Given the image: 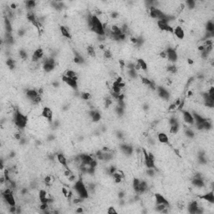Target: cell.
I'll return each instance as SVG.
<instances>
[{
    "label": "cell",
    "mask_w": 214,
    "mask_h": 214,
    "mask_svg": "<svg viewBox=\"0 0 214 214\" xmlns=\"http://www.w3.org/2000/svg\"><path fill=\"white\" fill-rule=\"evenodd\" d=\"M88 25L91 29L93 32H95L96 34L100 36H104L106 32H105V27L102 24V22L100 20V18L96 15H89L88 17Z\"/></svg>",
    "instance_id": "cell-1"
},
{
    "label": "cell",
    "mask_w": 214,
    "mask_h": 214,
    "mask_svg": "<svg viewBox=\"0 0 214 214\" xmlns=\"http://www.w3.org/2000/svg\"><path fill=\"white\" fill-rule=\"evenodd\" d=\"M74 189L76 191L78 197H81L82 199H86L89 197V192L87 187H85V183L82 181V179L80 178L79 180L74 182Z\"/></svg>",
    "instance_id": "cell-2"
},
{
    "label": "cell",
    "mask_w": 214,
    "mask_h": 214,
    "mask_svg": "<svg viewBox=\"0 0 214 214\" xmlns=\"http://www.w3.org/2000/svg\"><path fill=\"white\" fill-rule=\"evenodd\" d=\"M28 122V117L24 114H22L21 112L17 110L14 114V123L15 126L19 129H24L27 125Z\"/></svg>",
    "instance_id": "cell-3"
},
{
    "label": "cell",
    "mask_w": 214,
    "mask_h": 214,
    "mask_svg": "<svg viewBox=\"0 0 214 214\" xmlns=\"http://www.w3.org/2000/svg\"><path fill=\"white\" fill-rule=\"evenodd\" d=\"M13 190L11 188H8L6 187V189L2 192L3 198L4 199V201L7 202V204H9V206H16V202L15 198L13 197Z\"/></svg>",
    "instance_id": "cell-4"
},
{
    "label": "cell",
    "mask_w": 214,
    "mask_h": 214,
    "mask_svg": "<svg viewBox=\"0 0 214 214\" xmlns=\"http://www.w3.org/2000/svg\"><path fill=\"white\" fill-rule=\"evenodd\" d=\"M143 151V156H144V160H145V164L147 168H153L156 169V165H155V157L152 153H148L146 151L145 148L142 149Z\"/></svg>",
    "instance_id": "cell-5"
},
{
    "label": "cell",
    "mask_w": 214,
    "mask_h": 214,
    "mask_svg": "<svg viewBox=\"0 0 214 214\" xmlns=\"http://www.w3.org/2000/svg\"><path fill=\"white\" fill-rule=\"evenodd\" d=\"M55 66V60L53 58H48L46 59L44 62L43 65V69L45 72H51L52 70L54 69Z\"/></svg>",
    "instance_id": "cell-6"
},
{
    "label": "cell",
    "mask_w": 214,
    "mask_h": 214,
    "mask_svg": "<svg viewBox=\"0 0 214 214\" xmlns=\"http://www.w3.org/2000/svg\"><path fill=\"white\" fill-rule=\"evenodd\" d=\"M157 25H158V27L161 30L173 33L174 29L172 28L171 25H169L168 22L165 21V20H158L157 21Z\"/></svg>",
    "instance_id": "cell-7"
},
{
    "label": "cell",
    "mask_w": 214,
    "mask_h": 214,
    "mask_svg": "<svg viewBox=\"0 0 214 214\" xmlns=\"http://www.w3.org/2000/svg\"><path fill=\"white\" fill-rule=\"evenodd\" d=\"M41 115L44 119H46L49 122L53 121V111L50 107H44L42 111H41Z\"/></svg>",
    "instance_id": "cell-8"
},
{
    "label": "cell",
    "mask_w": 214,
    "mask_h": 214,
    "mask_svg": "<svg viewBox=\"0 0 214 214\" xmlns=\"http://www.w3.org/2000/svg\"><path fill=\"white\" fill-rule=\"evenodd\" d=\"M166 54H167V58L169 61L171 62H176L177 60V53L176 51L172 48H167V50H166Z\"/></svg>",
    "instance_id": "cell-9"
},
{
    "label": "cell",
    "mask_w": 214,
    "mask_h": 214,
    "mask_svg": "<svg viewBox=\"0 0 214 214\" xmlns=\"http://www.w3.org/2000/svg\"><path fill=\"white\" fill-rule=\"evenodd\" d=\"M162 13H163L161 12L160 9H157L156 7H154V6L149 7V14H150V16H151V18H156V19H159V18L161 17V15Z\"/></svg>",
    "instance_id": "cell-10"
},
{
    "label": "cell",
    "mask_w": 214,
    "mask_h": 214,
    "mask_svg": "<svg viewBox=\"0 0 214 214\" xmlns=\"http://www.w3.org/2000/svg\"><path fill=\"white\" fill-rule=\"evenodd\" d=\"M44 50H42L41 48H39V49H37V50H34V52H33V56H32V61L33 63H36V62H38L39 59H41L43 57H44Z\"/></svg>",
    "instance_id": "cell-11"
},
{
    "label": "cell",
    "mask_w": 214,
    "mask_h": 214,
    "mask_svg": "<svg viewBox=\"0 0 214 214\" xmlns=\"http://www.w3.org/2000/svg\"><path fill=\"white\" fill-rule=\"evenodd\" d=\"M62 80L65 82V84H67L70 87H72L73 89H77L78 87V84H77V80H74V79L72 78H69L66 75H63L62 76Z\"/></svg>",
    "instance_id": "cell-12"
},
{
    "label": "cell",
    "mask_w": 214,
    "mask_h": 214,
    "mask_svg": "<svg viewBox=\"0 0 214 214\" xmlns=\"http://www.w3.org/2000/svg\"><path fill=\"white\" fill-rule=\"evenodd\" d=\"M155 201H156V204H165L167 206H170V204H169L168 201L162 195H161L159 193H156L155 194Z\"/></svg>",
    "instance_id": "cell-13"
},
{
    "label": "cell",
    "mask_w": 214,
    "mask_h": 214,
    "mask_svg": "<svg viewBox=\"0 0 214 214\" xmlns=\"http://www.w3.org/2000/svg\"><path fill=\"white\" fill-rule=\"evenodd\" d=\"M182 115H183V120L185 121V122H187V124H190V125H193L194 124L193 116L189 111H182Z\"/></svg>",
    "instance_id": "cell-14"
},
{
    "label": "cell",
    "mask_w": 214,
    "mask_h": 214,
    "mask_svg": "<svg viewBox=\"0 0 214 214\" xmlns=\"http://www.w3.org/2000/svg\"><path fill=\"white\" fill-rule=\"evenodd\" d=\"M26 95H27L28 98L33 102V101L37 97L40 95V94H39V91H37L36 89H28V91H26Z\"/></svg>",
    "instance_id": "cell-15"
},
{
    "label": "cell",
    "mask_w": 214,
    "mask_h": 214,
    "mask_svg": "<svg viewBox=\"0 0 214 214\" xmlns=\"http://www.w3.org/2000/svg\"><path fill=\"white\" fill-rule=\"evenodd\" d=\"M199 198L202 199L208 202H210V203H214V195H213V191H209V192L206 193L202 196H199Z\"/></svg>",
    "instance_id": "cell-16"
},
{
    "label": "cell",
    "mask_w": 214,
    "mask_h": 214,
    "mask_svg": "<svg viewBox=\"0 0 214 214\" xmlns=\"http://www.w3.org/2000/svg\"><path fill=\"white\" fill-rule=\"evenodd\" d=\"M56 158H57V161H59V163L62 165V166L65 167V169H68V163H67V159L65 156V155L62 153H58L56 155Z\"/></svg>",
    "instance_id": "cell-17"
},
{
    "label": "cell",
    "mask_w": 214,
    "mask_h": 214,
    "mask_svg": "<svg viewBox=\"0 0 214 214\" xmlns=\"http://www.w3.org/2000/svg\"><path fill=\"white\" fill-rule=\"evenodd\" d=\"M173 33L176 35V37L179 39H183L184 37H185V33H184L183 29L181 27V26H176V27L174 29Z\"/></svg>",
    "instance_id": "cell-18"
},
{
    "label": "cell",
    "mask_w": 214,
    "mask_h": 214,
    "mask_svg": "<svg viewBox=\"0 0 214 214\" xmlns=\"http://www.w3.org/2000/svg\"><path fill=\"white\" fill-rule=\"evenodd\" d=\"M157 91H158V95H159V96L161 97V99H163V100H168L169 99V93H168V91H167L166 89L165 88H163V87H158L157 88Z\"/></svg>",
    "instance_id": "cell-19"
},
{
    "label": "cell",
    "mask_w": 214,
    "mask_h": 214,
    "mask_svg": "<svg viewBox=\"0 0 214 214\" xmlns=\"http://www.w3.org/2000/svg\"><path fill=\"white\" fill-rule=\"evenodd\" d=\"M121 150L125 154H126V155H131L133 152V147L131 146L127 145V144L121 145Z\"/></svg>",
    "instance_id": "cell-20"
},
{
    "label": "cell",
    "mask_w": 214,
    "mask_h": 214,
    "mask_svg": "<svg viewBox=\"0 0 214 214\" xmlns=\"http://www.w3.org/2000/svg\"><path fill=\"white\" fill-rule=\"evenodd\" d=\"M199 208V206H198V203H197V202L196 201H192V202H191L189 205H188V212L190 213H192V214H195L197 212V208Z\"/></svg>",
    "instance_id": "cell-21"
},
{
    "label": "cell",
    "mask_w": 214,
    "mask_h": 214,
    "mask_svg": "<svg viewBox=\"0 0 214 214\" xmlns=\"http://www.w3.org/2000/svg\"><path fill=\"white\" fill-rule=\"evenodd\" d=\"M157 138H158V141L162 144H167L169 141L168 136L164 132H160L157 136Z\"/></svg>",
    "instance_id": "cell-22"
},
{
    "label": "cell",
    "mask_w": 214,
    "mask_h": 214,
    "mask_svg": "<svg viewBox=\"0 0 214 214\" xmlns=\"http://www.w3.org/2000/svg\"><path fill=\"white\" fill-rule=\"evenodd\" d=\"M112 176H113L114 181L116 183H121L122 182V180H123V177H124V174L121 171H115Z\"/></svg>",
    "instance_id": "cell-23"
},
{
    "label": "cell",
    "mask_w": 214,
    "mask_h": 214,
    "mask_svg": "<svg viewBox=\"0 0 214 214\" xmlns=\"http://www.w3.org/2000/svg\"><path fill=\"white\" fill-rule=\"evenodd\" d=\"M192 184L195 187H205V183H204V181L202 178H193Z\"/></svg>",
    "instance_id": "cell-24"
},
{
    "label": "cell",
    "mask_w": 214,
    "mask_h": 214,
    "mask_svg": "<svg viewBox=\"0 0 214 214\" xmlns=\"http://www.w3.org/2000/svg\"><path fill=\"white\" fill-rule=\"evenodd\" d=\"M60 32L64 37H65L67 39H71V34L69 31V29L66 27H65V26H60Z\"/></svg>",
    "instance_id": "cell-25"
},
{
    "label": "cell",
    "mask_w": 214,
    "mask_h": 214,
    "mask_svg": "<svg viewBox=\"0 0 214 214\" xmlns=\"http://www.w3.org/2000/svg\"><path fill=\"white\" fill-rule=\"evenodd\" d=\"M136 62L139 64V65H140V66H141V70H144V71H146V70H147V64L146 63V61L144 60V59H137Z\"/></svg>",
    "instance_id": "cell-26"
},
{
    "label": "cell",
    "mask_w": 214,
    "mask_h": 214,
    "mask_svg": "<svg viewBox=\"0 0 214 214\" xmlns=\"http://www.w3.org/2000/svg\"><path fill=\"white\" fill-rule=\"evenodd\" d=\"M179 129H180V124L179 123H176L175 125H171V127H170V132L171 134H176L179 131Z\"/></svg>",
    "instance_id": "cell-27"
},
{
    "label": "cell",
    "mask_w": 214,
    "mask_h": 214,
    "mask_svg": "<svg viewBox=\"0 0 214 214\" xmlns=\"http://www.w3.org/2000/svg\"><path fill=\"white\" fill-rule=\"evenodd\" d=\"M206 29L208 33H213V32H214V24L212 23V21L208 22V24H206Z\"/></svg>",
    "instance_id": "cell-28"
},
{
    "label": "cell",
    "mask_w": 214,
    "mask_h": 214,
    "mask_svg": "<svg viewBox=\"0 0 214 214\" xmlns=\"http://www.w3.org/2000/svg\"><path fill=\"white\" fill-rule=\"evenodd\" d=\"M25 4H26V8H27L29 10H31V9L35 8L36 2L35 1H33V0H29V1H27V2L25 3Z\"/></svg>",
    "instance_id": "cell-29"
},
{
    "label": "cell",
    "mask_w": 214,
    "mask_h": 214,
    "mask_svg": "<svg viewBox=\"0 0 214 214\" xmlns=\"http://www.w3.org/2000/svg\"><path fill=\"white\" fill-rule=\"evenodd\" d=\"M65 75H66L67 77H69V78H72V79H74V80H77V74L76 73L74 72V71L73 70H67L66 72H65Z\"/></svg>",
    "instance_id": "cell-30"
},
{
    "label": "cell",
    "mask_w": 214,
    "mask_h": 214,
    "mask_svg": "<svg viewBox=\"0 0 214 214\" xmlns=\"http://www.w3.org/2000/svg\"><path fill=\"white\" fill-rule=\"evenodd\" d=\"M202 126H203V130H208L210 129H212V122L209 121V120L206 119V121L202 123Z\"/></svg>",
    "instance_id": "cell-31"
},
{
    "label": "cell",
    "mask_w": 214,
    "mask_h": 214,
    "mask_svg": "<svg viewBox=\"0 0 214 214\" xmlns=\"http://www.w3.org/2000/svg\"><path fill=\"white\" fill-rule=\"evenodd\" d=\"M6 65L10 70H13L15 68V61L13 59H8L6 61Z\"/></svg>",
    "instance_id": "cell-32"
},
{
    "label": "cell",
    "mask_w": 214,
    "mask_h": 214,
    "mask_svg": "<svg viewBox=\"0 0 214 214\" xmlns=\"http://www.w3.org/2000/svg\"><path fill=\"white\" fill-rule=\"evenodd\" d=\"M92 119V121L94 122H98L99 121H100V119H101V115L99 111H95V113L94 114V115L91 117Z\"/></svg>",
    "instance_id": "cell-33"
},
{
    "label": "cell",
    "mask_w": 214,
    "mask_h": 214,
    "mask_svg": "<svg viewBox=\"0 0 214 214\" xmlns=\"http://www.w3.org/2000/svg\"><path fill=\"white\" fill-rule=\"evenodd\" d=\"M87 53L89 56H91V57H94V56H95V48L91 45H89L87 47Z\"/></svg>",
    "instance_id": "cell-34"
},
{
    "label": "cell",
    "mask_w": 214,
    "mask_h": 214,
    "mask_svg": "<svg viewBox=\"0 0 214 214\" xmlns=\"http://www.w3.org/2000/svg\"><path fill=\"white\" fill-rule=\"evenodd\" d=\"M167 71L168 72H170L171 74H176V72H177V67H176V65H169L167 66Z\"/></svg>",
    "instance_id": "cell-35"
},
{
    "label": "cell",
    "mask_w": 214,
    "mask_h": 214,
    "mask_svg": "<svg viewBox=\"0 0 214 214\" xmlns=\"http://www.w3.org/2000/svg\"><path fill=\"white\" fill-rule=\"evenodd\" d=\"M104 58L106 59H110L112 58V53H111V51L110 50H106L104 51Z\"/></svg>",
    "instance_id": "cell-36"
},
{
    "label": "cell",
    "mask_w": 214,
    "mask_h": 214,
    "mask_svg": "<svg viewBox=\"0 0 214 214\" xmlns=\"http://www.w3.org/2000/svg\"><path fill=\"white\" fill-rule=\"evenodd\" d=\"M128 75L132 79H136L138 74L136 70H128Z\"/></svg>",
    "instance_id": "cell-37"
},
{
    "label": "cell",
    "mask_w": 214,
    "mask_h": 214,
    "mask_svg": "<svg viewBox=\"0 0 214 214\" xmlns=\"http://www.w3.org/2000/svg\"><path fill=\"white\" fill-rule=\"evenodd\" d=\"M187 3V5L188 6V8L190 9H192L195 8V5H196V3H195V1H193V0H187V1L186 2Z\"/></svg>",
    "instance_id": "cell-38"
},
{
    "label": "cell",
    "mask_w": 214,
    "mask_h": 214,
    "mask_svg": "<svg viewBox=\"0 0 214 214\" xmlns=\"http://www.w3.org/2000/svg\"><path fill=\"white\" fill-rule=\"evenodd\" d=\"M186 135H187V137H189V138H193L194 136H195V133H194V131L191 130V129H187L186 130Z\"/></svg>",
    "instance_id": "cell-39"
},
{
    "label": "cell",
    "mask_w": 214,
    "mask_h": 214,
    "mask_svg": "<svg viewBox=\"0 0 214 214\" xmlns=\"http://www.w3.org/2000/svg\"><path fill=\"white\" fill-rule=\"evenodd\" d=\"M19 57L22 59H24V60H25V59L28 58V54H27V53H26V51L24 50H19Z\"/></svg>",
    "instance_id": "cell-40"
},
{
    "label": "cell",
    "mask_w": 214,
    "mask_h": 214,
    "mask_svg": "<svg viewBox=\"0 0 214 214\" xmlns=\"http://www.w3.org/2000/svg\"><path fill=\"white\" fill-rule=\"evenodd\" d=\"M81 99L84 100H88L89 98H91V94L88 92H83L81 94Z\"/></svg>",
    "instance_id": "cell-41"
},
{
    "label": "cell",
    "mask_w": 214,
    "mask_h": 214,
    "mask_svg": "<svg viewBox=\"0 0 214 214\" xmlns=\"http://www.w3.org/2000/svg\"><path fill=\"white\" fill-rule=\"evenodd\" d=\"M141 82H142V83H143L145 85L149 86L150 85H151V80H150L149 79L146 78V77H141Z\"/></svg>",
    "instance_id": "cell-42"
},
{
    "label": "cell",
    "mask_w": 214,
    "mask_h": 214,
    "mask_svg": "<svg viewBox=\"0 0 214 214\" xmlns=\"http://www.w3.org/2000/svg\"><path fill=\"white\" fill-rule=\"evenodd\" d=\"M146 174H147L148 176H154L156 174V172H155V171H154L153 168H148V170L146 171Z\"/></svg>",
    "instance_id": "cell-43"
},
{
    "label": "cell",
    "mask_w": 214,
    "mask_h": 214,
    "mask_svg": "<svg viewBox=\"0 0 214 214\" xmlns=\"http://www.w3.org/2000/svg\"><path fill=\"white\" fill-rule=\"evenodd\" d=\"M52 182V177L50 176H47L45 178H44V182H45L47 185H50Z\"/></svg>",
    "instance_id": "cell-44"
},
{
    "label": "cell",
    "mask_w": 214,
    "mask_h": 214,
    "mask_svg": "<svg viewBox=\"0 0 214 214\" xmlns=\"http://www.w3.org/2000/svg\"><path fill=\"white\" fill-rule=\"evenodd\" d=\"M107 213H109V214H114V213H117V212L115 211V209L113 208V206H111V208H109V209L107 210Z\"/></svg>",
    "instance_id": "cell-45"
},
{
    "label": "cell",
    "mask_w": 214,
    "mask_h": 214,
    "mask_svg": "<svg viewBox=\"0 0 214 214\" xmlns=\"http://www.w3.org/2000/svg\"><path fill=\"white\" fill-rule=\"evenodd\" d=\"M105 103H106V106L109 107L112 104V100L111 98H107L106 100H105Z\"/></svg>",
    "instance_id": "cell-46"
},
{
    "label": "cell",
    "mask_w": 214,
    "mask_h": 214,
    "mask_svg": "<svg viewBox=\"0 0 214 214\" xmlns=\"http://www.w3.org/2000/svg\"><path fill=\"white\" fill-rule=\"evenodd\" d=\"M130 41H131V43H133L134 44H136H136L138 42V38H136V37H132V38L130 39Z\"/></svg>",
    "instance_id": "cell-47"
},
{
    "label": "cell",
    "mask_w": 214,
    "mask_h": 214,
    "mask_svg": "<svg viewBox=\"0 0 214 214\" xmlns=\"http://www.w3.org/2000/svg\"><path fill=\"white\" fill-rule=\"evenodd\" d=\"M111 16L112 18H117L118 16H119V13L117 12H113V13H111Z\"/></svg>",
    "instance_id": "cell-48"
},
{
    "label": "cell",
    "mask_w": 214,
    "mask_h": 214,
    "mask_svg": "<svg viewBox=\"0 0 214 214\" xmlns=\"http://www.w3.org/2000/svg\"><path fill=\"white\" fill-rule=\"evenodd\" d=\"M160 56L161 58H163V59H167V54H166V51H162V52H161L160 53Z\"/></svg>",
    "instance_id": "cell-49"
},
{
    "label": "cell",
    "mask_w": 214,
    "mask_h": 214,
    "mask_svg": "<svg viewBox=\"0 0 214 214\" xmlns=\"http://www.w3.org/2000/svg\"><path fill=\"white\" fill-rule=\"evenodd\" d=\"M118 196H119L120 198L122 199L124 197H125V192H124V191H121V192H119V195H118Z\"/></svg>",
    "instance_id": "cell-50"
},
{
    "label": "cell",
    "mask_w": 214,
    "mask_h": 214,
    "mask_svg": "<svg viewBox=\"0 0 214 214\" xmlns=\"http://www.w3.org/2000/svg\"><path fill=\"white\" fill-rule=\"evenodd\" d=\"M16 8H17L16 3H12V4L10 5V9H16Z\"/></svg>",
    "instance_id": "cell-51"
},
{
    "label": "cell",
    "mask_w": 214,
    "mask_h": 214,
    "mask_svg": "<svg viewBox=\"0 0 214 214\" xmlns=\"http://www.w3.org/2000/svg\"><path fill=\"white\" fill-rule=\"evenodd\" d=\"M76 212L80 213V212H83V208H78L76 210Z\"/></svg>",
    "instance_id": "cell-52"
},
{
    "label": "cell",
    "mask_w": 214,
    "mask_h": 214,
    "mask_svg": "<svg viewBox=\"0 0 214 214\" xmlns=\"http://www.w3.org/2000/svg\"><path fill=\"white\" fill-rule=\"evenodd\" d=\"M187 61H188V63L190 64V65H191V64H193V61L191 60V59H188V60H187Z\"/></svg>",
    "instance_id": "cell-53"
}]
</instances>
